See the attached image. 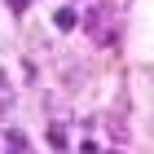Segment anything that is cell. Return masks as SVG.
<instances>
[{
    "instance_id": "cell-3",
    "label": "cell",
    "mask_w": 154,
    "mask_h": 154,
    "mask_svg": "<svg viewBox=\"0 0 154 154\" xmlns=\"http://www.w3.org/2000/svg\"><path fill=\"white\" fill-rule=\"evenodd\" d=\"M48 145H53V150H66V132H62V123H48Z\"/></svg>"
},
{
    "instance_id": "cell-6",
    "label": "cell",
    "mask_w": 154,
    "mask_h": 154,
    "mask_svg": "<svg viewBox=\"0 0 154 154\" xmlns=\"http://www.w3.org/2000/svg\"><path fill=\"white\" fill-rule=\"evenodd\" d=\"M79 154H97V145H93V141H84V145H79Z\"/></svg>"
},
{
    "instance_id": "cell-2",
    "label": "cell",
    "mask_w": 154,
    "mask_h": 154,
    "mask_svg": "<svg viewBox=\"0 0 154 154\" xmlns=\"http://www.w3.org/2000/svg\"><path fill=\"white\" fill-rule=\"evenodd\" d=\"M5 110H13V84H9V75H5V66H0V115Z\"/></svg>"
},
{
    "instance_id": "cell-1",
    "label": "cell",
    "mask_w": 154,
    "mask_h": 154,
    "mask_svg": "<svg viewBox=\"0 0 154 154\" xmlns=\"http://www.w3.org/2000/svg\"><path fill=\"white\" fill-rule=\"evenodd\" d=\"M84 31H88V40H93V44L106 48L110 40H115V13H110V5H97V9L84 13Z\"/></svg>"
},
{
    "instance_id": "cell-5",
    "label": "cell",
    "mask_w": 154,
    "mask_h": 154,
    "mask_svg": "<svg viewBox=\"0 0 154 154\" xmlns=\"http://www.w3.org/2000/svg\"><path fill=\"white\" fill-rule=\"evenodd\" d=\"M9 5H13V13H22L26 5H31V0H9Z\"/></svg>"
},
{
    "instance_id": "cell-4",
    "label": "cell",
    "mask_w": 154,
    "mask_h": 154,
    "mask_svg": "<svg viewBox=\"0 0 154 154\" xmlns=\"http://www.w3.org/2000/svg\"><path fill=\"white\" fill-rule=\"evenodd\" d=\"M53 22H57V31H71L79 18H75V9H57V18H53Z\"/></svg>"
}]
</instances>
